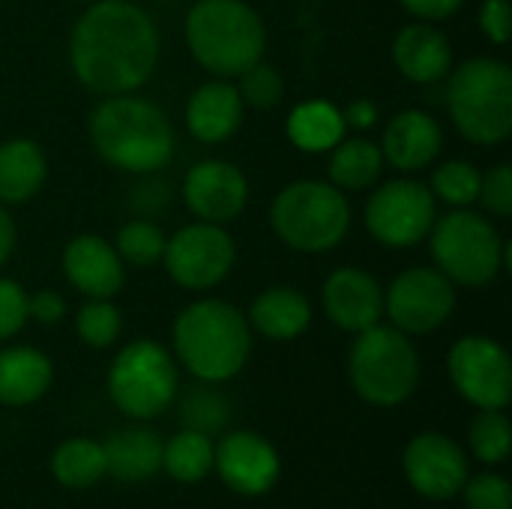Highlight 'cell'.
Instances as JSON below:
<instances>
[{
	"label": "cell",
	"mask_w": 512,
	"mask_h": 509,
	"mask_svg": "<svg viewBox=\"0 0 512 509\" xmlns=\"http://www.w3.org/2000/svg\"><path fill=\"white\" fill-rule=\"evenodd\" d=\"M69 63L90 93H132L159 63V30L138 3L99 0L72 27Z\"/></svg>",
	"instance_id": "cell-1"
},
{
	"label": "cell",
	"mask_w": 512,
	"mask_h": 509,
	"mask_svg": "<svg viewBox=\"0 0 512 509\" xmlns=\"http://www.w3.org/2000/svg\"><path fill=\"white\" fill-rule=\"evenodd\" d=\"M90 144L117 171H159L174 156V129L153 102L120 93L105 96L90 114Z\"/></svg>",
	"instance_id": "cell-2"
},
{
	"label": "cell",
	"mask_w": 512,
	"mask_h": 509,
	"mask_svg": "<svg viewBox=\"0 0 512 509\" xmlns=\"http://www.w3.org/2000/svg\"><path fill=\"white\" fill-rule=\"evenodd\" d=\"M174 351L201 381L234 378L252 351L246 315L225 300H198L174 321Z\"/></svg>",
	"instance_id": "cell-3"
},
{
	"label": "cell",
	"mask_w": 512,
	"mask_h": 509,
	"mask_svg": "<svg viewBox=\"0 0 512 509\" xmlns=\"http://www.w3.org/2000/svg\"><path fill=\"white\" fill-rule=\"evenodd\" d=\"M186 45L210 75L237 78L264 60L267 27L246 0H198L186 15Z\"/></svg>",
	"instance_id": "cell-4"
},
{
	"label": "cell",
	"mask_w": 512,
	"mask_h": 509,
	"mask_svg": "<svg viewBox=\"0 0 512 509\" xmlns=\"http://www.w3.org/2000/svg\"><path fill=\"white\" fill-rule=\"evenodd\" d=\"M447 108L459 135L480 147L504 144L512 132V72L504 60L474 57L447 84Z\"/></svg>",
	"instance_id": "cell-5"
},
{
	"label": "cell",
	"mask_w": 512,
	"mask_h": 509,
	"mask_svg": "<svg viewBox=\"0 0 512 509\" xmlns=\"http://www.w3.org/2000/svg\"><path fill=\"white\" fill-rule=\"evenodd\" d=\"M429 246L435 267L453 282L465 288H483L498 279L501 270H510V243L498 234V228L465 207L435 219L429 231Z\"/></svg>",
	"instance_id": "cell-6"
},
{
	"label": "cell",
	"mask_w": 512,
	"mask_h": 509,
	"mask_svg": "<svg viewBox=\"0 0 512 509\" xmlns=\"http://www.w3.org/2000/svg\"><path fill=\"white\" fill-rule=\"evenodd\" d=\"M270 225L288 249L321 255L345 240L351 228V207L345 192L333 183L297 180L273 198Z\"/></svg>",
	"instance_id": "cell-7"
},
{
	"label": "cell",
	"mask_w": 512,
	"mask_h": 509,
	"mask_svg": "<svg viewBox=\"0 0 512 509\" xmlns=\"http://www.w3.org/2000/svg\"><path fill=\"white\" fill-rule=\"evenodd\" d=\"M348 375L357 396L375 408H396L420 384V357L411 339L396 327H369L357 333L348 357Z\"/></svg>",
	"instance_id": "cell-8"
},
{
	"label": "cell",
	"mask_w": 512,
	"mask_h": 509,
	"mask_svg": "<svg viewBox=\"0 0 512 509\" xmlns=\"http://www.w3.org/2000/svg\"><path fill=\"white\" fill-rule=\"evenodd\" d=\"M108 396L132 420L162 414L177 396L174 357L150 339L129 342L108 369Z\"/></svg>",
	"instance_id": "cell-9"
},
{
	"label": "cell",
	"mask_w": 512,
	"mask_h": 509,
	"mask_svg": "<svg viewBox=\"0 0 512 509\" xmlns=\"http://www.w3.org/2000/svg\"><path fill=\"white\" fill-rule=\"evenodd\" d=\"M435 195L420 180H390L366 204V228L387 249H411L429 237L438 213Z\"/></svg>",
	"instance_id": "cell-10"
},
{
	"label": "cell",
	"mask_w": 512,
	"mask_h": 509,
	"mask_svg": "<svg viewBox=\"0 0 512 509\" xmlns=\"http://www.w3.org/2000/svg\"><path fill=\"white\" fill-rule=\"evenodd\" d=\"M237 249L225 225L192 222L180 228L174 237H165L162 264L168 276L189 291L216 288L234 267Z\"/></svg>",
	"instance_id": "cell-11"
},
{
	"label": "cell",
	"mask_w": 512,
	"mask_h": 509,
	"mask_svg": "<svg viewBox=\"0 0 512 509\" xmlns=\"http://www.w3.org/2000/svg\"><path fill=\"white\" fill-rule=\"evenodd\" d=\"M450 381L462 399L480 411H504L512 399V363L507 348L489 336H465L447 357Z\"/></svg>",
	"instance_id": "cell-12"
},
{
	"label": "cell",
	"mask_w": 512,
	"mask_h": 509,
	"mask_svg": "<svg viewBox=\"0 0 512 509\" xmlns=\"http://www.w3.org/2000/svg\"><path fill=\"white\" fill-rule=\"evenodd\" d=\"M456 309V288L438 267H411L384 291V312L405 336L435 333Z\"/></svg>",
	"instance_id": "cell-13"
},
{
	"label": "cell",
	"mask_w": 512,
	"mask_h": 509,
	"mask_svg": "<svg viewBox=\"0 0 512 509\" xmlns=\"http://www.w3.org/2000/svg\"><path fill=\"white\" fill-rule=\"evenodd\" d=\"M402 468H405L411 489L429 501H450L462 495V486L468 480L465 450L453 438L438 435V432L417 435L405 447Z\"/></svg>",
	"instance_id": "cell-14"
},
{
	"label": "cell",
	"mask_w": 512,
	"mask_h": 509,
	"mask_svg": "<svg viewBox=\"0 0 512 509\" xmlns=\"http://www.w3.org/2000/svg\"><path fill=\"white\" fill-rule=\"evenodd\" d=\"M183 201L198 222L228 225L249 201V180L231 162L204 159L189 168L183 180Z\"/></svg>",
	"instance_id": "cell-15"
},
{
	"label": "cell",
	"mask_w": 512,
	"mask_h": 509,
	"mask_svg": "<svg viewBox=\"0 0 512 509\" xmlns=\"http://www.w3.org/2000/svg\"><path fill=\"white\" fill-rule=\"evenodd\" d=\"M213 468L231 492L255 498L276 486L282 462L267 438L255 432H231L213 450Z\"/></svg>",
	"instance_id": "cell-16"
},
{
	"label": "cell",
	"mask_w": 512,
	"mask_h": 509,
	"mask_svg": "<svg viewBox=\"0 0 512 509\" xmlns=\"http://www.w3.org/2000/svg\"><path fill=\"white\" fill-rule=\"evenodd\" d=\"M327 318L345 333H363L384 315V288L360 267L333 270L321 291Z\"/></svg>",
	"instance_id": "cell-17"
},
{
	"label": "cell",
	"mask_w": 512,
	"mask_h": 509,
	"mask_svg": "<svg viewBox=\"0 0 512 509\" xmlns=\"http://www.w3.org/2000/svg\"><path fill=\"white\" fill-rule=\"evenodd\" d=\"M63 273L75 291L93 300H111L126 279L117 249L96 234H78L63 249Z\"/></svg>",
	"instance_id": "cell-18"
},
{
	"label": "cell",
	"mask_w": 512,
	"mask_h": 509,
	"mask_svg": "<svg viewBox=\"0 0 512 509\" xmlns=\"http://www.w3.org/2000/svg\"><path fill=\"white\" fill-rule=\"evenodd\" d=\"M441 144H444V132L438 120L426 111L408 108V111H399L387 123L384 138H381V156L396 171L414 174V171L429 168L438 159Z\"/></svg>",
	"instance_id": "cell-19"
},
{
	"label": "cell",
	"mask_w": 512,
	"mask_h": 509,
	"mask_svg": "<svg viewBox=\"0 0 512 509\" xmlns=\"http://www.w3.org/2000/svg\"><path fill=\"white\" fill-rule=\"evenodd\" d=\"M393 63L408 81L435 84L450 75L453 48H450V39L432 21H417L396 33Z\"/></svg>",
	"instance_id": "cell-20"
},
{
	"label": "cell",
	"mask_w": 512,
	"mask_h": 509,
	"mask_svg": "<svg viewBox=\"0 0 512 509\" xmlns=\"http://www.w3.org/2000/svg\"><path fill=\"white\" fill-rule=\"evenodd\" d=\"M243 111H246V105H243L237 87L228 78H216V81L201 84L189 96L186 129L201 144H222L240 129Z\"/></svg>",
	"instance_id": "cell-21"
},
{
	"label": "cell",
	"mask_w": 512,
	"mask_h": 509,
	"mask_svg": "<svg viewBox=\"0 0 512 509\" xmlns=\"http://www.w3.org/2000/svg\"><path fill=\"white\" fill-rule=\"evenodd\" d=\"M54 381L51 360L27 345L0 351V405L24 408L39 402Z\"/></svg>",
	"instance_id": "cell-22"
},
{
	"label": "cell",
	"mask_w": 512,
	"mask_h": 509,
	"mask_svg": "<svg viewBox=\"0 0 512 509\" xmlns=\"http://www.w3.org/2000/svg\"><path fill=\"white\" fill-rule=\"evenodd\" d=\"M249 324L273 342H291L303 336L312 324V306L297 288H267L255 297L249 309Z\"/></svg>",
	"instance_id": "cell-23"
},
{
	"label": "cell",
	"mask_w": 512,
	"mask_h": 509,
	"mask_svg": "<svg viewBox=\"0 0 512 509\" xmlns=\"http://www.w3.org/2000/svg\"><path fill=\"white\" fill-rule=\"evenodd\" d=\"M105 474L123 483H144L162 468V441L156 432L132 426L114 432L105 444Z\"/></svg>",
	"instance_id": "cell-24"
},
{
	"label": "cell",
	"mask_w": 512,
	"mask_h": 509,
	"mask_svg": "<svg viewBox=\"0 0 512 509\" xmlns=\"http://www.w3.org/2000/svg\"><path fill=\"white\" fill-rule=\"evenodd\" d=\"M48 177V159L30 138L0 144V204H27Z\"/></svg>",
	"instance_id": "cell-25"
},
{
	"label": "cell",
	"mask_w": 512,
	"mask_h": 509,
	"mask_svg": "<svg viewBox=\"0 0 512 509\" xmlns=\"http://www.w3.org/2000/svg\"><path fill=\"white\" fill-rule=\"evenodd\" d=\"M288 138L303 153H327L345 138L342 111L327 99H306L288 114Z\"/></svg>",
	"instance_id": "cell-26"
},
{
	"label": "cell",
	"mask_w": 512,
	"mask_h": 509,
	"mask_svg": "<svg viewBox=\"0 0 512 509\" xmlns=\"http://www.w3.org/2000/svg\"><path fill=\"white\" fill-rule=\"evenodd\" d=\"M330 180L342 192H360L369 189L381 171H384V156L381 147L372 144L369 138H342L330 150Z\"/></svg>",
	"instance_id": "cell-27"
},
{
	"label": "cell",
	"mask_w": 512,
	"mask_h": 509,
	"mask_svg": "<svg viewBox=\"0 0 512 509\" xmlns=\"http://www.w3.org/2000/svg\"><path fill=\"white\" fill-rule=\"evenodd\" d=\"M51 474L66 489H90L105 477V450L90 438L63 441L51 456Z\"/></svg>",
	"instance_id": "cell-28"
},
{
	"label": "cell",
	"mask_w": 512,
	"mask_h": 509,
	"mask_svg": "<svg viewBox=\"0 0 512 509\" xmlns=\"http://www.w3.org/2000/svg\"><path fill=\"white\" fill-rule=\"evenodd\" d=\"M213 450L201 429H186L162 444V468L177 483H201L213 471Z\"/></svg>",
	"instance_id": "cell-29"
},
{
	"label": "cell",
	"mask_w": 512,
	"mask_h": 509,
	"mask_svg": "<svg viewBox=\"0 0 512 509\" xmlns=\"http://www.w3.org/2000/svg\"><path fill=\"white\" fill-rule=\"evenodd\" d=\"M480 183H483V174L477 165L465 159H453L435 168L429 189L435 201H444L450 207H468L480 198Z\"/></svg>",
	"instance_id": "cell-30"
},
{
	"label": "cell",
	"mask_w": 512,
	"mask_h": 509,
	"mask_svg": "<svg viewBox=\"0 0 512 509\" xmlns=\"http://www.w3.org/2000/svg\"><path fill=\"white\" fill-rule=\"evenodd\" d=\"M471 450L486 465H501L512 450V429L504 411H480L471 423Z\"/></svg>",
	"instance_id": "cell-31"
},
{
	"label": "cell",
	"mask_w": 512,
	"mask_h": 509,
	"mask_svg": "<svg viewBox=\"0 0 512 509\" xmlns=\"http://www.w3.org/2000/svg\"><path fill=\"white\" fill-rule=\"evenodd\" d=\"M114 249H117L120 261L129 267H153L156 261H162L165 234L150 222H129L120 228Z\"/></svg>",
	"instance_id": "cell-32"
},
{
	"label": "cell",
	"mask_w": 512,
	"mask_h": 509,
	"mask_svg": "<svg viewBox=\"0 0 512 509\" xmlns=\"http://www.w3.org/2000/svg\"><path fill=\"white\" fill-rule=\"evenodd\" d=\"M120 327H123V321L111 300L87 297V303L75 315V330H78L81 342L90 348H111L120 336Z\"/></svg>",
	"instance_id": "cell-33"
},
{
	"label": "cell",
	"mask_w": 512,
	"mask_h": 509,
	"mask_svg": "<svg viewBox=\"0 0 512 509\" xmlns=\"http://www.w3.org/2000/svg\"><path fill=\"white\" fill-rule=\"evenodd\" d=\"M237 93L243 99V105L249 108H258V111H267V108H276L285 96V81H282V72L264 60L252 63L246 72L237 75Z\"/></svg>",
	"instance_id": "cell-34"
},
{
	"label": "cell",
	"mask_w": 512,
	"mask_h": 509,
	"mask_svg": "<svg viewBox=\"0 0 512 509\" xmlns=\"http://www.w3.org/2000/svg\"><path fill=\"white\" fill-rule=\"evenodd\" d=\"M468 509H512V486L501 474H480L462 486Z\"/></svg>",
	"instance_id": "cell-35"
},
{
	"label": "cell",
	"mask_w": 512,
	"mask_h": 509,
	"mask_svg": "<svg viewBox=\"0 0 512 509\" xmlns=\"http://www.w3.org/2000/svg\"><path fill=\"white\" fill-rule=\"evenodd\" d=\"M477 201L498 219L512 216V168L507 162H501V165L489 168V174H483Z\"/></svg>",
	"instance_id": "cell-36"
},
{
	"label": "cell",
	"mask_w": 512,
	"mask_h": 509,
	"mask_svg": "<svg viewBox=\"0 0 512 509\" xmlns=\"http://www.w3.org/2000/svg\"><path fill=\"white\" fill-rule=\"evenodd\" d=\"M27 318V291L12 279H0V342L21 333Z\"/></svg>",
	"instance_id": "cell-37"
},
{
	"label": "cell",
	"mask_w": 512,
	"mask_h": 509,
	"mask_svg": "<svg viewBox=\"0 0 512 509\" xmlns=\"http://www.w3.org/2000/svg\"><path fill=\"white\" fill-rule=\"evenodd\" d=\"M480 30L489 42L495 45H507L512 33V12L510 0H483L480 12H477Z\"/></svg>",
	"instance_id": "cell-38"
},
{
	"label": "cell",
	"mask_w": 512,
	"mask_h": 509,
	"mask_svg": "<svg viewBox=\"0 0 512 509\" xmlns=\"http://www.w3.org/2000/svg\"><path fill=\"white\" fill-rule=\"evenodd\" d=\"M27 315L39 324H57L66 315V300L57 291H36L27 297Z\"/></svg>",
	"instance_id": "cell-39"
},
{
	"label": "cell",
	"mask_w": 512,
	"mask_h": 509,
	"mask_svg": "<svg viewBox=\"0 0 512 509\" xmlns=\"http://www.w3.org/2000/svg\"><path fill=\"white\" fill-rule=\"evenodd\" d=\"M465 0H402V6L420 21H444L462 9Z\"/></svg>",
	"instance_id": "cell-40"
},
{
	"label": "cell",
	"mask_w": 512,
	"mask_h": 509,
	"mask_svg": "<svg viewBox=\"0 0 512 509\" xmlns=\"http://www.w3.org/2000/svg\"><path fill=\"white\" fill-rule=\"evenodd\" d=\"M342 120L351 129H372L378 123V105L372 99H354V102L345 105Z\"/></svg>",
	"instance_id": "cell-41"
},
{
	"label": "cell",
	"mask_w": 512,
	"mask_h": 509,
	"mask_svg": "<svg viewBox=\"0 0 512 509\" xmlns=\"http://www.w3.org/2000/svg\"><path fill=\"white\" fill-rule=\"evenodd\" d=\"M15 240H18L15 222H12V216L6 213V207L0 204V267L12 258V252H15Z\"/></svg>",
	"instance_id": "cell-42"
}]
</instances>
